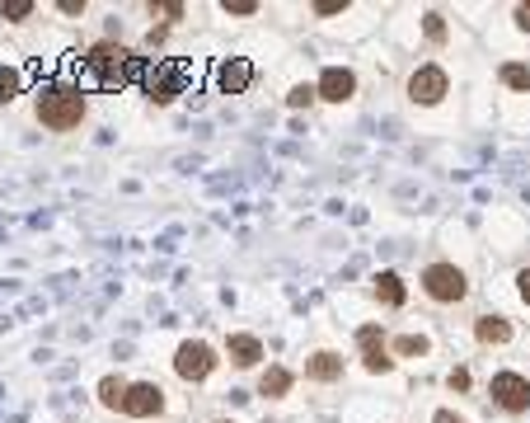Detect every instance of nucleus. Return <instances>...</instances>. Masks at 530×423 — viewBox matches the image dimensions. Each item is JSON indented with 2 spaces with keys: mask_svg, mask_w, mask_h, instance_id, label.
Wrapping results in <instances>:
<instances>
[{
  "mask_svg": "<svg viewBox=\"0 0 530 423\" xmlns=\"http://www.w3.org/2000/svg\"><path fill=\"white\" fill-rule=\"evenodd\" d=\"M38 118L52 127V132H71L85 118V94L71 85H43L38 90Z\"/></svg>",
  "mask_w": 530,
  "mask_h": 423,
  "instance_id": "obj_1",
  "label": "nucleus"
},
{
  "mask_svg": "<svg viewBox=\"0 0 530 423\" xmlns=\"http://www.w3.org/2000/svg\"><path fill=\"white\" fill-rule=\"evenodd\" d=\"M85 67L104 80V85H118V80H127V76H137V67L141 61L127 52V47H113V43H99V47H90V57H85Z\"/></svg>",
  "mask_w": 530,
  "mask_h": 423,
  "instance_id": "obj_2",
  "label": "nucleus"
},
{
  "mask_svg": "<svg viewBox=\"0 0 530 423\" xmlns=\"http://www.w3.org/2000/svg\"><path fill=\"white\" fill-rule=\"evenodd\" d=\"M423 287H427L432 301H465V291H470L465 273H460L455 264H432L423 273Z\"/></svg>",
  "mask_w": 530,
  "mask_h": 423,
  "instance_id": "obj_3",
  "label": "nucleus"
},
{
  "mask_svg": "<svg viewBox=\"0 0 530 423\" xmlns=\"http://www.w3.org/2000/svg\"><path fill=\"white\" fill-rule=\"evenodd\" d=\"M211 367H217V353H211L202 339H188V344H178L174 371H178L184 381H202V377H211Z\"/></svg>",
  "mask_w": 530,
  "mask_h": 423,
  "instance_id": "obj_4",
  "label": "nucleus"
},
{
  "mask_svg": "<svg viewBox=\"0 0 530 423\" xmlns=\"http://www.w3.org/2000/svg\"><path fill=\"white\" fill-rule=\"evenodd\" d=\"M488 395L498 400L507 414L530 410V381H526V377H517V371H498V377H493V386H488Z\"/></svg>",
  "mask_w": 530,
  "mask_h": 423,
  "instance_id": "obj_5",
  "label": "nucleus"
},
{
  "mask_svg": "<svg viewBox=\"0 0 530 423\" xmlns=\"http://www.w3.org/2000/svg\"><path fill=\"white\" fill-rule=\"evenodd\" d=\"M314 94H320V100H328V104H347V100L357 94V76L347 71V67H324Z\"/></svg>",
  "mask_w": 530,
  "mask_h": 423,
  "instance_id": "obj_6",
  "label": "nucleus"
},
{
  "mask_svg": "<svg viewBox=\"0 0 530 423\" xmlns=\"http://www.w3.org/2000/svg\"><path fill=\"white\" fill-rule=\"evenodd\" d=\"M123 410L131 419H151L164 410V390L155 381H141V386H127V400H123Z\"/></svg>",
  "mask_w": 530,
  "mask_h": 423,
  "instance_id": "obj_7",
  "label": "nucleus"
},
{
  "mask_svg": "<svg viewBox=\"0 0 530 423\" xmlns=\"http://www.w3.org/2000/svg\"><path fill=\"white\" fill-rule=\"evenodd\" d=\"M408 94H413V104H437L446 94V71L441 67H418L408 76Z\"/></svg>",
  "mask_w": 530,
  "mask_h": 423,
  "instance_id": "obj_8",
  "label": "nucleus"
},
{
  "mask_svg": "<svg viewBox=\"0 0 530 423\" xmlns=\"http://www.w3.org/2000/svg\"><path fill=\"white\" fill-rule=\"evenodd\" d=\"M357 344H361V363H367V371H390L394 367V357L385 353V339H380L376 324H361Z\"/></svg>",
  "mask_w": 530,
  "mask_h": 423,
  "instance_id": "obj_9",
  "label": "nucleus"
},
{
  "mask_svg": "<svg viewBox=\"0 0 530 423\" xmlns=\"http://www.w3.org/2000/svg\"><path fill=\"white\" fill-rule=\"evenodd\" d=\"M146 90H151L155 104H170L174 94H184V67H155L151 80H146Z\"/></svg>",
  "mask_w": 530,
  "mask_h": 423,
  "instance_id": "obj_10",
  "label": "nucleus"
},
{
  "mask_svg": "<svg viewBox=\"0 0 530 423\" xmlns=\"http://www.w3.org/2000/svg\"><path fill=\"white\" fill-rule=\"evenodd\" d=\"M249 80H254V67L244 57H230L225 67L217 71V85H221V94H244L249 90Z\"/></svg>",
  "mask_w": 530,
  "mask_h": 423,
  "instance_id": "obj_11",
  "label": "nucleus"
},
{
  "mask_svg": "<svg viewBox=\"0 0 530 423\" xmlns=\"http://www.w3.org/2000/svg\"><path fill=\"white\" fill-rule=\"evenodd\" d=\"M305 377L310 381H338L343 377V357L338 353H314L305 363Z\"/></svg>",
  "mask_w": 530,
  "mask_h": 423,
  "instance_id": "obj_12",
  "label": "nucleus"
},
{
  "mask_svg": "<svg viewBox=\"0 0 530 423\" xmlns=\"http://www.w3.org/2000/svg\"><path fill=\"white\" fill-rule=\"evenodd\" d=\"M225 348H230V357H235V367H254L258 357H263V344H258L254 334H230Z\"/></svg>",
  "mask_w": 530,
  "mask_h": 423,
  "instance_id": "obj_13",
  "label": "nucleus"
},
{
  "mask_svg": "<svg viewBox=\"0 0 530 423\" xmlns=\"http://www.w3.org/2000/svg\"><path fill=\"white\" fill-rule=\"evenodd\" d=\"M376 297L385 306H404V278H399V273H380V278H376Z\"/></svg>",
  "mask_w": 530,
  "mask_h": 423,
  "instance_id": "obj_14",
  "label": "nucleus"
},
{
  "mask_svg": "<svg viewBox=\"0 0 530 423\" xmlns=\"http://www.w3.org/2000/svg\"><path fill=\"white\" fill-rule=\"evenodd\" d=\"M287 390H291V371L287 367H268V371H263L258 395H287Z\"/></svg>",
  "mask_w": 530,
  "mask_h": 423,
  "instance_id": "obj_15",
  "label": "nucleus"
},
{
  "mask_svg": "<svg viewBox=\"0 0 530 423\" xmlns=\"http://www.w3.org/2000/svg\"><path fill=\"white\" fill-rule=\"evenodd\" d=\"M479 339H484V344H507V339H511V324H507L502 315H484V320H479Z\"/></svg>",
  "mask_w": 530,
  "mask_h": 423,
  "instance_id": "obj_16",
  "label": "nucleus"
},
{
  "mask_svg": "<svg viewBox=\"0 0 530 423\" xmlns=\"http://www.w3.org/2000/svg\"><path fill=\"white\" fill-rule=\"evenodd\" d=\"M99 400H104L108 410H123V400H127V386H123L118 377H104V381H99Z\"/></svg>",
  "mask_w": 530,
  "mask_h": 423,
  "instance_id": "obj_17",
  "label": "nucleus"
},
{
  "mask_svg": "<svg viewBox=\"0 0 530 423\" xmlns=\"http://www.w3.org/2000/svg\"><path fill=\"white\" fill-rule=\"evenodd\" d=\"M502 80H507L511 90H526V94H530V67H521V61H507V67H502Z\"/></svg>",
  "mask_w": 530,
  "mask_h": 423,
  "instance_id": "obj_18",
  "label": "nucleus"
},
{
  "mask_svg": "<svg viewBox=\"0 0 530 423\" xmlns=\"http://www.w3.org/2000/svg\"><path fill=\"white\" fill-rule=\"evenodd\" d=\"M14 94H20V71H10V67H0V104H10Z\"/></svg>",
  "mask_w": 530,
  "mask_h": 423,
  "instance_id": "obj_19",
  "label": "nucleus"
},
{
  "mask_svg": "<svg viewBox=\"0 0 530 423\" xmlns=\"http://www.w3.org/2000/svg\"><path fill=\"white\" fill-rule=\"evenodd\" d=\"M394 348H399L404 357H423V353H427V348H432V344H427V339H423V334H404V339H399V344H394Z\"/></svg>",
  "mask_w": 530,
  "mask_h": 423,
  "instance_id": "obj_20",
  "label": "nucleus"
},
{
  "mask_svg": "<svg viewBox=\"0 0 530 423\" xmlns=\"http://www.w3.org/2000/svg\"><path fill=\"white\" fill-rule=\"evenodd\" d=\"M314 100H320V94H314V85H296V90L287 94V104H291V108H310Z\"/></svg>",
  "mask_w": 530,
  "mask_h": 423,
  "instance_id": "obj_21",
  "label": "nucleus"
},
{
  "mask_svg": "<svg viewBox=\"0 0 530 423\" xmlns=\"http://www.w3.org/2000/svg\"><path fill=\"white\" fill-rule=\"evenodd\" d=\"M33 14V0H10L5 5V20H28Z\"/></svg>",
  "mask_w": 530,
  "mask_h": 423,
  "instance_id": "obj_22",
  "label": "nucleus"
},
{
  "mask_svg": "<svg viewBox=\"0 0 530 423\" xmlns=\"http://www.w3.org/2000/svg\"><path fill=\"white\" fill-rule=\"evenodd\" d=\"M423 28H427V38H432V43L446 38V20H441V14H427V24H423Z\"/></svg>",
  "mask_w": 530,
  "mask_h": 423,
  "instance_id": "obj_23",
  "label": "nucleus"
},
{
  "mask_svg": "<svg viewBox=\"0 0 530 423\" xmlns=\"http://www.w3.org/2000/svg\"><path fill=\"white\" fill-rule=\"evenodd\" d=\"M221 10H225V14H254L258 5H254V0H225Z\"/></svg>",
  "mask_w": 530,
  "mask_h": 423,
  "instance_id": "obj_24",
  "label": "nucleus"
},
{
  "mask_svg": "<svg viewBox=\"0 0 530 423\" xmlns=\"http://www.w3.org/2000/svg\"><path fill=\"white\" fill-rule=\"evenodd\" d=\"M338 10H347V0H320L314 5V14H338Z\"/></svg>",
  "mask_w": 530,
  "mask_h": 423,
  "instance_id": "obj_25",
  "label": "nucleus"
},
{
  "mask_svg": "<svg viewBox=\"0 0 530 423\" xmlns=\"http://www.w3.org/2000/svg\"><path fill=\"white\" fill-rule=\"evenodd\" d=\"M151 14H164V20H178V14H184V5H151Z\"/></svg>",
  "mask_w": 530,
  "mask_h": 423,
  "instance_id": "obj_26",
  "label": "nucleus"
},
{
  "mask_svg": "<svg viewBox=\"0 0 530 423\" xmlns=\"http://www.w3.org/2000/svg\"><path fill=\"white\" fill-rule=\"evenodd\" d=\"M451 386H455V390H465V386H470V371H465V367H455V371H451Z\"/></svg>",
  "mask_w": 530,
  "mask_h": 423,
  "instance_id": "obj_27",
  "label": "nucleus"
},
{
  "mask_svg": "<svg viewBox=\"0 0 530 423\" xmlns=\"http://www.w3.org/2000/svg\"><path fill=\"white\" fill-rule=\"evenodd\" d=\"M517 287H521V297L530 301V268H521V273H517Z\"/></svg>",
  "mask_w": 530,
  "mask_h": 423,
  "instance_id": "obj_28",
  "label": "nucleus"
},
{
  "mask_svg": "<svg viewBox=\"0 0 530 423\" xmlns=\"http://www.w3.org/2000/svg\"><path fill=\"white\" fill-rule=\"evenodd\" d=\"M432 423H465V419H460V414H451V410H441V414H437Z\"/></svg>",
  "mask_w": 530,
  "mask_h": 423,
  "instance_id": "obj_29",
  "label": "nucleus"
},
{
  "mask_svg": "<svg viewBox=\"0 0 530 423\" xmlns=\"http://www.w3.org/2000/svg\"><path fill=\"white\" fill-rule=\"evenodd\" d=\"M517 24H521V28H530V5H517Z\"/></svg>",
  "mask_w": 530,
  "mask_h": 423,
  "instance_id": "obj_30",
  "label": "nucleus"
},
{
  "mask_svg": "<svg viewBox=\"0 0 530 423\" xmlns=\"http://www.w3.org/2000/svg\"><path fill=\"white\" fill-rule=\"evenodd\" d=\"M221 423H225V419H221Z\"/></svg>",
  "mask_w": 530,
  "mask_h": 423,
  "instance_id": "obj_31",
  "label": "nucleus"
}]
</instances>
